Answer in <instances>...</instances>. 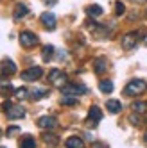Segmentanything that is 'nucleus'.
<instances>
[{
    "mask_svg": "<svg viewBox=\"0 0 147 148\" xmlns=\"http://www.w3.org/2000/svg\"><path fill=\"white\" fill-rule=\"evenodd\" d=\"M49 82L52 84V86H56V88L61 89V88L68 82V77H67V73L61 71L59 68H52L50 73H49Z\"/></svg>",
    "mask_w": 147,
    "mask_h": 148,
    "instance_id": "2",
    "label": "nucleus"
},
{
    "mask_svg": "<svg viewBox=\"0 0 147 148\" xmlns=\"http://www.w3.org/2000/svg\"><path fill=\"white\" fill-rule=\"evenodd\" d=\"M144 43H145V45H147V36H145V39H144Z\"/></svg>",
    "mask_w": 147,
    "mask_h": 148,
    "instance_id": "33",
    "label": "nucleus"
},
{
    "mask_svg": "<svg viewBox=\"0 0 147 148\" xmlns=\"http://www.w3.org/2000/svg\"><path fill=\"white\" fill-rule=\"evenodd\" d=\"M106 109L111 112V114H119L122 111V103L119 100H108L106 102Z\"/></svg>",
    "mask_w": 147,
    "mask_h": 148,
    "instance_id": "14",
    "label": "nucleus"
},
{
    "mask_svg": "<svg viewBox=\"0 0 147 148\" xmlns=\"http://www.w3.org/2000/svg\"><path fill=\"white\" fill-rule=\"evenodd\" d=\"M76 103H77V97H74V95L61 97V105H76Z\"/></svg>",
    "mask_w": 147,
    "mask_h": 148,
    "instance_id": "23",
    "label": "nucleus"
},
{
    "mask_svg": "<svg viewBox=\"0 0 147 148\" xmlns=\"http://www.w3.org/2000/svg\"><path fill=\"white\" fill-rule=\"evenodd\" d=\"M145 89H147V82L145 80H142V79H133V80H129L128 84H126L124 95H126V97H138V95H142Z\"/></svg>",
    "mask_w": 147,
    "mask_h": 148,
    "instance_id": "1",
    "label": "nucleus"
},
{
    "mask_svg": "<svg viewBox=\"0 0 147 148\" xmlns=\"http://www.w3.org/2000/svg\"><path fill=\"white\" fill-rule=\"evenodd\" d=\"M63 95H74V97H79V95H85L88 93V88L83 86V84H65L61 88Z\"/></svg>",
    "mask_w": 147,
    "mask_h": 148,
    "instance_id": "5",
    "label": "nucleus"
},
{
    "mask_svg": "<svg viewBox=\"0 0 147 148\" xmlns=\"http://www.w3.org/2000/svg\"><path fill=\"white\" fill-rule=\"evenodd\" d=\"M0 134H2V132H0Z\"/></svg>",
    "mask_w": 147,
    "mask_h": 148,
    "instance_id": "36",
    "label": "nucleus"
},
{
    "mask_svg": "<svg viewBox=\"0 0 147 148\" xmlns=\"http://www.w3.org/2000/svg\"><path fill=\"white\" fill-rule=\"evenodd\" d=\"M13 91V86H11V82H2L0 84V95H7V93H11Z\"/></svg>",
    "mask_w": 147,
    "mask_h": 148,
    "instance_id": "25",
    "label": "nucleus"
},
{
    "mask_svg": "<svg viewBox=\"0 0 147 148\" xmlns=\"http://www.w3.org/2000/svg\"><path fill=\"white\" fill-rule=\"evenodd\" d=\"M11 105H13V103H11V102H4V103H2V107H4V109H6V111H7V109H9V107H11Z\"/></svg>",
    "mask_w": 147,
    "mask_h": 148,
    "instance_id": "30",
    "label": "nucleus"
},
{
    "mask_svg": "<svg viewBox=\"0 0 147 148\" xmlns=\"http://www.w3.org/2000/svg\"><path fill=\"white\" fill-rule=\"evenodd\" d=\"M129 121H131L133 125H140V123H142L140 118H136V114H131V116H129Z\"/></svg>",
    "mask_w": 147,
    "mask_h": 148,
    "instance_id": "28",
    "label": "nucleus"
},
{
    "mask_svg": "<svg viewBox=\"0 0 147 148\" xmlns=\"http://www.w3.org/2000/svg\"><path fill=\"white\" fill-rule=\"evenodd\" d=\"M41 139H43V141H45V145H49V146H56V145H58V136H56V134L45 132L43 136H41Z\"/></svg>",
    "mask_w": 147,
    "mask_h": 148,
    "instance_id": "19",
    "label": "nucleus"
},
{
    "mask_svg": "<svg viewBox=\"0 0 147 148\" xmlns=\"http://www.w3.org/2000/svg\"><path fill=\"white\" fill-rule=\"evenodd\" d=\"M86 14H88V16H92V18H97V16H101V14H102V7H101V5H97V4L88 5V7H86Z\"/></svg>",
    "mask_w": 147,
    "mask_h": 148,
    "instance_id": "18",
    "label": "nucleus"
},
{
    "mask_svg": "<svg viewBox=\"0 0 147 148\" xmlns=\"http://www.w3.org/2000/svg\"><path fill=\"white\" fill-rule=\"evenodd\" d=\"M38 127L43 130H52L58 127V120L54 118V116H41V118H38Z\"/></svg>",
    "mask_w": 147,
    "mask_h": 148,
    "instance_id": "9",
    "label": "nucleus"
},
{
    "mask_svg": "<svg viewBox=\"0 0 147 148\" xmlns=\"http://www.w3.org/2000/svg\"><path fill=\"white\" fill-rule=\"evenodd\" d=\"M106 70H108V61H106V57H99V59L93 61V71H95L97 75H102Z\"/></svg>",
    "mask_w": 147,
    "mask_h": 148,
    "instance_id": "12",
    "label": "nucleus"
},
{
    "mask_svg": "<svg viewBox=\"0 0 147 148\" xmlns=\"http://www.w3.org/2000/svg\"><path fill=\"white\" fill-rule=\"evenodd\" d=\"M115 13H117L119 16L126 13V5H124V2H115Z\"/></svg>",
    "mask_w": 147,
    "mask_h": 148,
    "instance_id": "26",
    "label": "nucleus"
},
{
    "mask_svg": "<svg viewBox=\"0 0 147 148\" xmlns=\"http://www.w3.org/2000/svg\"><path fill=\"white\" fill-rule=\"evenodd\" d=\"M144 139H145V143H147V130H145V134H144Z\"/></svg>",
    "mask_w": 147,
    "mask_h": 148,
    "instance_id": "32",
    "label": "nucleus"
},
{
    "mask_svg": "<svg viewBox=\"0 0 147 148\" xmlns=\"http://www.w3.org/2000/svg\"><path fill=\"white\" fill-rule=\"evenodd\" d=\"M16 73V64L11 61V59H2V62H0V75L2 77H11Z\"/></svg>",
    "mask_w": 147,
    "mask_h": 148,
    "instance_id": "8",
    "label": "nucleus"
},
{
    "mask_svg": "<svg viewBox=\"0 0 147 148\" xmlns=\"http://www.w3.org/2000/svg\"><path fill=\"white\" fill-rule=\"evenodd\" d=\"M67 148H85V143L79 136H72L67 139Z\"/></svg>",
    "mask_w": 147,
    "mask_h": 148,
    "instance_id": "15",
    "label": "nucleus"
},
{
    "mask_svg": "<svg viewBox=\"0 0 147 148\" xmlns=\"http://www.w3.org/2000/svg\"><path fill=\"white\" fill-rule=\"evenodd\" d=\"M131 109L135 111V112H147V102H133V105H131Z\"/></svg>",
    "mask_w": 147,
    "mask_h": 148,
    "instance_id": "22",
    "label": "nucleus"
},
{
    "mask_svg": "<svg viewBox=\"0 0 147 148\" xmlns=\"http://www.w3.org/2000/svg\"><path fill=\"white\" fill-rule=\"evenodd\" d=\"M6 112H7V118L9 120H20V118H24V116H25V109L22 107V105H11Z\"/></svg>",
    "mask_w": 147,
    "mask_h": 148,
    "instance_id": "10",
    "label": "nucleus"
},
{
    "mask_svg": "<svg viewBox=\"0 0 147 148\" xmlns=\"http://www.w3.org/2000/svg\"><path fill=\"white\" fill-rule=\"evenodd\" d=\"M0 148H6V146H0Z\"/></svg>",
    "mask_w": 147,
    "mask_h": 148,
    "instance_id": "35",
    "label": "nucleus"
},
{
    "mask_svg": "<svg viewBox=\"0 0 147 148\" xmlns=\"http://www.w3.org/2000/svg\"><path fill=\"white\" fill-rule=\"evenodd\" d=\"M20 148H36V141L33 136H24L20 139Z\"/></svg>",
    "mask_w": 147,
    "mask_h": 148,
    "instance_id": "16",
    "label": "nucleus"
},
{
    "mask_svg": "<svg viewBox=\"0 0 147 148\" xmlns=\"http://www.w3.org/2000/svg\"><path fill=\"white\" fill-rule=\"evenodd\" d=\"M101 120H102V111L97 105H92L90 111H88V116H86V125L88 127H97V123Z\"/></svg>",
    "mask_w": 147,
    "mask_h": 148,
    "instance_id": "7",
    "label": "nucleus"
},
{
    "mask_svg": "<svg viewBox=\"0 0 147 148\" xmlns=\"http://www.w3.org/2000/svg\"><path fill=\"white\" fill-rule=\"evenodd\" d=\"M47 95H49V89H33V91H31V98H34V100H40V98H43V97H47Z\"/></svg>",
    "mask_w": 147,
    "mask_h": 148,
    "instance_id": "21",
    "label": "nucleus"
},
{
    "mask_svg": "<svg viewBox=\"0 0 147 148\" xmlns=\"http://www.w3.org/2000/svg\"><path fill=\"white\" fill-rule=\"evenodd\" d=\"M145 18H147V9H145Z\"/></svg>",
    "mask_w": 147,
    "mask_h": 148,
    "instance_id": "34",
    "label": "nucleus"
},
{
    "mask_svg": "<svg viewBox=\"0 0 147 148\" xmlns=\"http://www.w3.org/2000/svg\"><path fill=\"white\" fill-rule=\"evenodd\" d=\"M41 75H43V68H40V66H33V68H29V70H25V71L20 73L22 80H25V82H34Z\"/></svg>",
    "mask_w": 147,
    "mask_h": 148,
    "instance_id": "6",
    "label": "nucleus"
},
{
    "mask_svg": "<svg viewBox=\"0 0 147 148\" xmlns=\"http://www.w3.org/2000/svg\"><path fill=\"white\" fill-rule=\"evenodd\" d=\"M140 36H142V32H136V30L124 34V38H122V48L124 50H133L136 47V43H138V38Z\"/></svg>",
    "mask_w": 147,
    "mask_h": 148,
    "instance_id": "4",
    "label": "nucleus"
},
{
    "mask_svg": "<svg viewBox=\"0 0 147 148\" xmlns=\"http://www.w3.org/2000/svg\"><path fill=\"white\" fill-rule=\"evenodd\" d=\"M54 47H52V45H45L43 47V50H41V57H43V61L45 62H49L52 57H54Z\"/></svg>",
    "mask_w": 147,
    "mask_h": 148,
    "instance_id": "17",
    "label": "nucleus"
},
{
    "mask_svg": "<svg viewBox=\"0 0 147 148\" xmlns=\"http://www.w3.org/2000/svg\"><path fill=\"white\" fill-rule=\"evenodd\" d=\"M133 2H138V4H144V2H147V0H133Z\"/></svg>",
    "mask_w": 147,
    "mask_h": 148,
    "instance_id": "31",
    "label": "nucleus"
},
{
    "mask_svg": "<svg viewBox=\"0 0 147 148\" xmlns=\"http://www.w3.org/2000/svg\"><path fill=\"white\" fill-rule=\"evenodd\" d=\"M92 148H108L106 143H101V141H93L92 143Z\"/></svg>",
    "mask_w": 147,
    "mask_h": 148,
    "instance_id": "29",
    "label": "nucleus"
},
{
    "mask_svg": "<svg viewBox=\"0 0 147 148\" xmlns=\"http://www.w3.org/2000/svg\"><path fill=\"white\" fill-rule=\"evenodd\" d=\"M113 88H115V86H113L111 80H101V82H99V89H101L104 95H110V93L113 91Z\"/></svg>",
    "mask_w": 147,
    "mask_h": 148,
    "instance_id": "20",
    "label": "nucleus"
},
{
    "mask_svg": "<svg viewBox=\"0 0 147 148\" xmlns=\"http://www.w3.org/2000/svg\"><path fill=\"white\" fill-rule=\"evenodd\" d=\"M40 20H41V23L45 25V29H49V30H54L56 29V16L52 14L50 11L43 13V14L40 16Z\"/></svg>",
    "mask_w": 147,
    "mask_h": 148,
    "instance_id": "11",
    "label": "nucleus"
},
{
    "mask_svg": "<svg viewBox=\"0 0 147 148\" xmlns=\"http://www.w3.org/2000/svg\"><path fill=\"white\" fill-rule=\"evenodd\" d=\"M20 45L24 48H34L38 45V36L31 30H24V32H20Z\"/></svg>",
    "mask_w": 147,
    "mask_h": 148,
    "instance_id": "3",
    "label": "nucleus"
},
{
    "mask_svg": "<svg viewBox=\"0 0 147 148\" xmlns=\"http://www.w3.org/2000/svg\"><path fill=\"white\" fill-rule=\"evenodd\" d=\"M16 132H20V127H16V125H15V127H9V129H7V132H6V134H7L9 137H11V136H15Z\"/></svg>",
    "mask_w": 147,
    "mask_h": 148,
    "instance_id": "27",
    "label": "nucleus"
},
{
    "mask_svg": "<svg viewBox=\"0 0 147 148\" xmlns=\"http://www.w3.org/2000/svg\"><path fill=\"white\" fill-rule=\"evenodd\" d=\"M29 95H31V91H29L27 88H20V89H16V91H15V97H16L18 100H24V98H29Z\"/></svg>",
    "mask_w": 147,
    "mask_h": 148,
    "instance_id": "24",
    "label": "nucleus"
},
{
    "mask_svg": "<svg viewBox=\"0 0 147 148\" xmlns=\"http://www.w3.org/2000/svg\"><path fill=\"white\" fill-rule=\"evenodd\" d=\"M29 14V7L25 5V4H16V7H15V13H13V18L16 20H22V18H25Z\"/></svg>",
    "mask_w": 147,
    "mask_h": 148,
    "instance_id": "13",
    "label": "nucleus"
}]
</instances>
